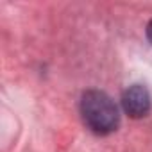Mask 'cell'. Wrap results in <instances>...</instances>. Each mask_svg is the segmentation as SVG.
<instances>
[{
    "instance_id": "6da1fadb",
    "label": "cell",
    "mask_w": 152,
    "mask_h": 152,
    "mask_svg": "<svg viewBox=\"0 0 152 152\" xmlns=\"http://www.w3.org/2000/svg\"><path fill=\"white\" fill-rule=\"evenodd\" d=\"M81 115L84 124L95 134H109L120 124V113L115 100L99 90H90L81 99Z\"/></svg>"
},
{
    "instance_id": "7a4b0ae2",
    "label": "cell",
    "mask_w": 152,
    "mask_h": 152,
    "mask_svg": "<svg viewBox=\"0 0 152 152\" xmlns=\"http://www.w3.org/2000/svg\"><path fill=\"white\" fill-rule=\"evenodd\" d=\"M122 107L131 118H143L150 111V95L145 86L132 84L122 93Z\"/></svg>"
},
{
    "instance_id": "3957f363",
    "label": "cell",
    "mask_w": 152,
    "mask_h": 152,
    "mask_svg": "<svg viewBox=\"0 0 152 152\" xmlns=\"http://www.w3.org/2000/svg\"><path fill=\"white\" fill-rule=\"evenodd\" d=\"M147 38H148V41L152 43V20H150L148 25H147Z\"/></svg>"
}]
</instances>
